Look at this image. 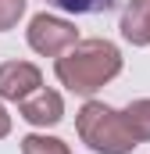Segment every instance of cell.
<instances>
[{"mask_svg":"<svg viewBox=\"0 0 150 154\" xmlns=\"http://www.w3.org/2000/svg\"><path fill=\"white\" fill-rule=\"evenodd\" d=\"M7 133H11V115H7V108L0 104V140H4Z\"/></svg>","mask_w":150,"mask_h":154,"instance_id":"obj_11","label":"cell"},{"mask_svg":"<svg viewBox=\"0 0 150 154\" xmlns=\"http://www.w3.org/2000/svg\"><path fill=\"white\" fill-rule=\"evenodd\" d=\"M18 111H22V118H25L29 125L46 129V125H57V122L64 118V97H61L57 90H43V86H39L36 93H29L25 100H18Z\"/></svg>","mask_w":150,"mask_h":154,"instance_id":"obj_5","label":"cell"},{"mask_svg":"<svg viewBox=\"0 0 150 154\" xmlns=\"http://www.w3.org/2000/svg\"><path fill=\"white\" fill-rule=\"evenodd\" d=\"M46 4L57 11H68V14H107L122 0H46Z\"/></svg>","mask_w":150,"mask_h":154,"instance_id":"obj_8","label":"cell"},{"mask_svg":"<svg viewBox=\"0 0 150 154\" xmlns=\"http://www.w3.org/2000/svg\"><path fill=\"white\" fill-rule=\"evenodd\" d=\"M25 14V0H0V32L14 29Z\"/></svg>","mask_w":150,"mask_h":154,"instance_id":"obj_10","label":"cell"},{"mask_svg":"<svg viewBox=\"0 0 150 154\" xmlns=\"http://www.w3.org/2000/svg\"><path fill=\"white\" fill-rule=\"evenodd\" d=\"M122 36L132 47H150V0H129L122 11Z\"/></svg>","mask_w":150,"mask_h":154,"instance_id":"obj_6","label":"cell"},{"mask_svg":"<svg viewBox=\"0 0 150 154\" xmlns=\"http://www.w3.org/2000/svg\"><path fill=\"white\" fill-rule=\"evenodd\" d=\"M75 133L93 154H132L140 143L129 133L122 111H114L104 100H86L75 115Z\"/></svg>","mask_w":150,"mask_h":154,"instance_id":"obj_2","label":"cell"},{"mask_svg":"<svg viewBox=\"0 0 150 154\" xmlns=\"http://www.w3.org/2000/svg\"><path fill=\"white\" fill-rule=\"evenodd\" d=\"M18 143H22V154H72L64 140L46 136V133H29V136H22Z\"/></svg>","mask_w":150,"mask_h":154,"instance_id":"obj_9","label":"cell"},{"mask_svg":"<svg viewBox=\"0 0 150 154\" xmlns=\"http://www.w3.org/2000/svg\"><path fill=\"white\" fill-rule=\"evenodd\" d=\"M43 86V72L32 61H4L0 65V97L4 100H25Z\"/></svg>","mask_w":150,"mask_h":154,"instance_id":"obj_4","label":"cell"},{"mask_svg":"<svg viewBox=\"0 0 150 154\" xmlns=\"http://www.w3.org/2000/svg\"><path fill=\"white\" fill-rule=\"evenodd\" d=\"M122 72V50L111 39H79L72 43L57 61H54V75L64 90H72L79 97H93L97 90H104L114 75Z\"/></svg>","mask_w":150,"mask_h":154,"instance_id":"obj_1","label":"cell"},{"mask_svg":"<svg viewBox=\"0 0 150 154\" xmlns=\"http://www.w3.org/2000/svg\"><path fill=\"white\" fill-rule=\"evenodd\" d=\"M25 39L29 47L43 54V57H61L72 43H79V29H75L68 18H57V14H36L25 29Z\"/></svg>","mask_w":150,"mask_h":154,"instance_id":"obj_3","label":"cell"},{"mask_svg":"<svg viewBox=\"0 0 150 154\" xmlns=\"http://www.w3.org/2000/svg\"><path fill=\"white\" fill-rule=\"evenodd\" d=\"M125 125H129V133L136 136V143H147L150 140V97H140V100H132L125 111Z\"/></svg>","mask_w":150,"mask_h":154,"instance_id":"obj_7","label":"cell"}]
</instances>
